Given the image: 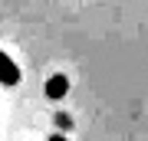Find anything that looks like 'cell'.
I'll return each mask as SVG.
<instances>
[{
  "mask_svg": "<svg viewBox=\"0 0 148 141\" xmlns=\"http://www.w3.org/2000/svg\"><path fill=\"white\" fill-rule=\"evenodd\" d=\"M0 82L3 85H16L20 82V66H16L7 52H0Z\"/></svg>",
  "mask_w": 148,
  "mask_h": 141,
  "instance_id": "6da1fadb",
  "label": "cell"
},
{
  "mask_svg": "<svg viewBox=\"0 0 148 141\" xmlns=\"http://www.w3.org/2000/svg\"><path fill=\"white\" fill-rule=\"evenodd\" d=\"M66 92H69V79L66 76H49L46 79V95L49 99H63Z\"/></svg>",
  "mask_w": 148,
  "mask_h": 141,
  "instance_id": "7a4b0ae2",
  "label": "cell"
},
{
  "mask_svg": "<svg viewBox=\"0 0 148 141\" xmlns=\"http://www.w3.org/2000/svg\"><path fill=\"white\" fill-rule=\"evenodd\" d=\"M49 141H69V138H63V135H49Z\"/></svg>",
  "mask_w": 148,
  "mask_h": 141,
  "instance_id": "3957f363",
  "label": "cell"
}]
</instances>
